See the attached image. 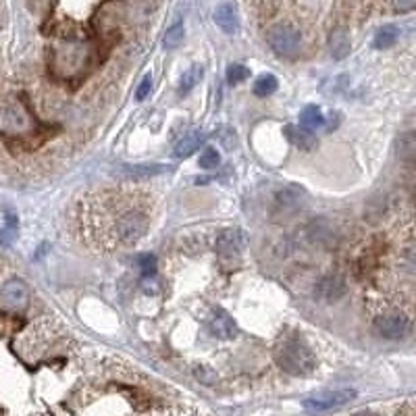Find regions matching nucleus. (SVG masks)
<instances>
[{"label":"nucleus","instance_id":"obj_1","mask_svg":"<svg viewBox=\"0 0 416 416\" xmlns=\"http://www.w3.org/2000/svg\"><path fill=\"white\" fill-rule=\"evenodd\" d=\"M108 225L104 227L102 240H106L111 246H135L148 231V215L138 206L127 204L123 208L113 206V217H106Z\"/></svg>","mask_w":416,"mask_h":416},{"label":"nucleus","instance_id":"obj_2","mask_svg":"<svg viewBox=\"0 0 416 416\" xmlns=\"http://www.w3.org/2000/svg\"><path fill=\"white\" fill-rule=\"evenodd\" d=\"M275 362L279 364L281 370H285L287 375H294V377H308L316 366L310 346L298 333L285 335L277 341Z\"/></svg>","mask_w":416,"mask_h":416},{"label":"nucleus","instance_id":"obj_3","mask_svg":"<svg viewBox=\"0 0 416 416\" xmlns=\"http://www.w3.org/2000/svg\"><path fill=\"white\" fill-rule=\"evenodd\" d=\"M356 389H333V391H323L314 393L306 399H302V408L310 414H325L333 412L337 408H343L346 404L356 399Z\"/></svg>","mask_w":416,"mask_h":416},{"label":"nucleus","instance_id":"obj_4","mask_svg":"<svg viewBox=\"0 0 416 416\" xmlns=\"http://www.w3.org/2000/svg\"><path fill=\"white\" fill-rule=\"evenodd\" d=\"M269 44L275 55L283 59H292L302 48V36L298 28H294L292 23H277L269 32Z\"/></svg>","mask_w":416,"mask_h":416},{"label":"nucleus","instance_id":"obj_5","mask_svg":"<svg viewBox=\"0 0 416 416\" xmlns=\"http://www.w3.org/2000/svg\"><path fill=\"white\" fill-rule=\"evenodd\" d=\"M246 246H248V234L244 229H238V227L225 229L217 240V252L227 263L238 261L244 254Z\"/></svg>","mask_w":416,"mask_h":416},{"label":"nucleus","instance_id":"obj_6","mask_svg":"<svg viewBox=\"0 0 416 416\" xmlns=\"http://www.w3.org/2000/svg\"><path fill=\"white\" fill-rule=\"evenodd\" d=\"M410 319L399 312H389L375 321V331L385 339H404L410 333Z\"/></svg>","mask_w":416,"mask_h":416},{"label":"nucleus","instance_id":"obj_7","mask_svg":"<svg viewBox=\"0 0 416 416\" xmlns=\"http://www.w3.org/2000/svg\"><path fill=\"white\" fill-rule=\"evenodd\" d=\"M308 202V193L306 189H302L300 185H290L285 189H281L275 198V204H277V211L279 215L283 217H290V215H296L300 213L302 208L306 206Z\"/></svg>","mask_w":416,"mask_h":416},{"label":"nucleus","instance_id":"obj_8","mask_svg":"<svg viewBox=\"0 0 416 416\" xmlns=\"http://www.w3.org/2000/svg\"><path fill=\"white\" fill-rule=\"evenodd\" d=\"M28 298H30V292L21 279H9L3 287H0V300H3V304H7V306L21 308L28 304Z\"/></svg>","mask_w":416,"mask_h":416},{"label":"nucleus","instance_id":"obj_9","mask_svg":"<svg viewBox=\"0 0 416 416\" xmlns=\"http://www.w3.org/2000/svg\"><path fill=\"white\" fill-rule=\"evenodd\" d=\"M346 294V283L337 275H327L316 285V298L321 302H337Z\"/></svg>","mask_w":416,"mask_h":416},{"label":"nucleus","instance_id":"obj_10","mask_svg":"<svg viewBox=\"0 0 416 416\" xmlns=\"http://www.w3.org/2000/svg\"><path fill=\"white\" fill-rule=\"evenodd\" d=\"M211 333L217 339L227 341V339H234L238 335V325L231 319V314H227L225 310H215V314L211 319Z\"/></svg>","mask_w":416,"mask_h":416},{"label":"nucleus","instance_id":"obj_11","mask_svg":"<svg viewBox=\"0 0 416 416\" xmlns=\"http://www.w3.org/2000/svg\"><path fill=\"white\" fill-rule=\"evenodd\" d=\"M395 154L401 162L416 164V131H406L395 140Z\"/></svg>","mask_w":416,"mask_h":416},{"label":"nucleus","instance_id":"obj_12","mask_svg":"<svg viewBox=\"0 0 416 416\" xmlns=\"http://www.w3.org/2000/svg\"><path fill=\"white\" fill-rule=\"evenodd\" d=\"M215 23L219 26L221 32H225V34H229V36L238 34V30H240L238 13H236V9H234L231 5H221V7H217V11H215Z\"/></svg>","mask_w":416,"mask_h":416},{"label":"nucleus","instance_id":"obj_13","mask_svg":"<svg viewBox=\"0 0 416 416\" xmlns=\"http://www.w3.org/2000/svg\"><path fill=\"white\" fill-rule=\"evenodd\" d=\"M285 135H287V140L294 144V146H298L300 150H314L316 148V138H314V133L310 131V129H304L302 125H287L285 127Z\"/></svg>","mask_w":416,"mask_h":416},{"label":"nucleus","instance_id":"obj_14","mask_svg":"<svg viewBox=\"0 0 416 416\" xmlns=\"http://www.w3.org/2000/svg\"><path fill=\"white\" fill-rule=\"evenodd\" d=\"M202 142H204V135L200 133V131H193V133H187V135H183L177 144H175V148H173V154L175 156H179V158H185V156H189V154H193L200 146H202Z\"/></svg>","mask_w":416,"mask_h":416},{"label":"nucleus","instance_id":"obj_15","mask_svg":"<svg viewBox=\"0 0 416 416\" xmlns=\"http://www.w3.org/2000/svg\"><path fill=\"white\" fill-rule=\"evenodd\" d=\"M329 50H331L333 59H337V61H341L350 55V38H348L346 30H335L329 36Z\"/></svg>","mask_w":416,"mask_h":416},{"label":"nucleus","instance_id":"obj_16","mask_svg":"<svg viewBox=\"0 0 416 416\" xmlns=\"http://www.w3.org/2000/svg\"><path fill=\"white\" fill-rule=\"evenodd\" d=\"M300 121H302V127L304 129H316V127H321L323 123H325V117H323V113H321V108L316 106V104H308L306 108H302V113H300Z\"/></svg>","mask_w":416,"mask_h":416},{"label":"nucleus","instance_id":"obj_17","mask_svg":"<svg viewBox=\"0 0 416 416\" xmlns=\"http://www.w3.org/2000/svg\"><path fill=\"white\" fill-rule=\"evenodd\" d=\"M17 240V217L13 213L5 215V223L0 227V244L11 246Z\"/></svg>","mask_w":416,"mask_h":416},{"label":"nucleus","instance_id":"obj_18","mask_svg":"<svg viewBox=\"0 0 416 416\" xmlns=\"http://www.w3.org/2000/svg\"><path fill=\"white\" fill-rule=\"evenodd\" d=\"M397 36H399L397 28H393V26H385V28H381V30L377 32L372 44H375V48L385 50V48H389V46H393V44L397 42Z\"/></svg>","mask_w":416,"mask_h":416},{"label":"nucleus","instance_id":"obj_19","mask_svg":"<svg viewBox=\"0 0 416 416\" xmlns=\"http://www.w3.org/2000/svg\"><path fill=\"white\" fill-rule=\"evenodd\" d=\"M202 75H204V71H202V67H191V69H187L183 75H181V82H179V92L181 94H187L191 88H196L198 84H200V79H202Z\"/></svg>","mask_w":416,"mask_h":416},{"label":"nucleus","instance_id":"obj_20","mask_svg":"<svg viewBox=\"0 0 416 416\" xmlns=\"http://www.w3.org/2000/svg\"><path fill=\"white\" fill-rule=\"evenodd\" d=\"M277 77L275 75H261L258 79H256V84H254V94L256 96H271L275 90H277Z\"/></svg>","mask_w":416,"mask_h":416},{"label":"nucleus","instance_id":"obj_21","mask_svg":"<svg viewBox=\"0 0 416 416\" xmlns=\"http://www.w3.org/2000/svg\"><path fill=\"white\" fill-rule=\"evenodd\" d=\"M183 36H185L183 23H175L173 28H169V32H167L164 38H162L164 48H177V46L183 42Z\"/></svg>","mask_w":416,"mask_h":416},{"label":"nucleus","instance_id":"obj_22","mask_svg":"<svg viewBox=\"0 0 416 416\" xmlns=\"http://www.w3.org/2000/svg\"><path fill=\"white\" fill-rule=\"evenodd\" d=\"M200 167L202 169H206V171H213V169H217L219 167V162H221V154L217 152V148H206L202 154H200Z\"/></svg>","mask_w":416,"mask_h":416},{"label":"nucleus","instance_id":"obj_23","mask_svg":"<svg viewBox=\"0 0 416 416\" xmlns=\"http://www.w3.org/2000/svg\"><path fill=\"white\" fill-rule=\"evenodd\" d=\"M248 75H250V71H248L244 65H231V67L227 69V84H229V86H238V84H242Z\"/></svg>","mask_w":416,"mask_h":416},{"label":"nucleus","instance_id":"obj_24","mask_svg":"<svg viewBox=\"0 0 416 416\" xmlns=\"http://www.w3.org/2000/svg\"><path fill=\"white\" fill-rule=\"evenodd\" d=\"M138 265H140V269H142V273H144L146 277L154 275V271H156V258H154L152 254H144V256H140Z\"/></svg>","mask_w":416,"mask_h":416},{"label":"nucleus","instance_id":"obj_25","mask_svg":"<svg viewBox=\"0 0 416 416\" xmlns=\"http://www.w3.org/2000/svg\"><path fill=\"white\" fill-rule=\"evenodd\" d=\"M164 167L160 164H146V167H127V175H154L158 171H162Z\"/></svg>","mask_w":416,"mask_h":416},{"label":"nucleus","instance_id":"obj_26","mask_svg":"<svg viewBox=\"0 0 416 416\" xmlns=\"http://www.w3.org/2000/svg\"><path fill=\"white\" fill-rule=\"evenodd\" d=\"M150 88H152V75H146V77L140 82V86H138L135 100H138V102H144V100L148 98V94H150Z\"/></svg>","mask_w":416,"mask_h":416},{"label":"nucleus","instance_id":"obj_27","mask_svg":"<svg viewBox=\"0 0 416 416\" xmlns=\"http://www.w3.org/2000/svg\"><path fill=\"white\" fill-rule=\"evenodd\" d=\"M406 265L412 273H416V246L406 250Z\"/></svg>","mask_w":416,"mask_h":416},{"label":"nucleus","instance_id":"obj_28","mask_svg":"<svg viewBox=\"0 0 416 416\" xmlns=\"http://www.w3.org/2000/svg\"><path fill=\"white\" fill-rule=\"evenodd\" d=\"M393 5L397 11H410L416 7V0H393Z\"/></svg>","mask_w":416,"mask_h":416},{"label":"nucleus","instance_id":"obj_29","mask_svg":"<svg viewBox=\"0 0 416 416\" xmlns=\"http://www.w3.org/2000/svg\"><path fill=\"white\" fill-rule=\"evenodd\" d=\"M354 416H379V414H375V412H358Z\"/></svg>","mask_w":416,"mask_h":416}]
</instances>
